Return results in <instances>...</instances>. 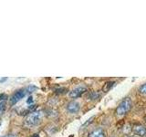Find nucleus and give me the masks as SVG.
Masks as SVG:
<instances>
[{"mask_svg":"<svg viewBox=\"0 0 146 137\" xmlns=\"http://www.w3.org/2000/svg\"><path fill=\"white\" fill-rule=\"evenodd\" d=\"M131 106H132V102L130 97H125L124 99H122V100L119 103V105L116 108L117 115L119 116L125 115L128 112L131 111Z\"/></svg>","mask_w":146,"mask_h":137,"instance_id":"f257e3e1","label":"nucleus"},{"mask_svg":"<svg viewBox=\"0 0 146 137\" xmlns=\"http://www.w3.org/2000/svg\"><path fill=\"white\" fill-rule=\"evenodd\" d=\"M41 115H42V114H41L40 112H34L27 116L26 122L27 124H29V125H36L40 122Z\"/></svg>","mask_w":146,"mask_h":137,"instance_id":"f03ea898","label":"nucleus"},{"mask_svg":"<svg viewBox=\"0 0 146 137\" xmlns=\"http://www.w3.org/2000/svg\"><path fill=\"white\" fill-rule=\"evenodd\" d=\"M86 91H87V88L85 86H79V87H77V88L73 89L72 90H70L68 95H70V97L72 99H77L80 97V96H82V94H84Z\"/></svg>","mask_w":146,"mask_h":137,"instance_id":"7ed1b4c3","label":"nucleus"},{"mask_svg":"<svg viewBox=\"0 0 146 137\" xmlns=\"http://www.w3.org/2000/svg\"><path fill=\"white\" fill-rule=\"evenodd\" d=\"M25 95H26V91L24 90H17L16 93H14L12 96H11V98L9 99L10 100V103L12 105H15L17 102H18L19 100L22 99V98H24L25 97Z\"/></svg>","mask_w":146,"mask_h":137,"instance_id":"20e7f679","label":"nucleus"},{"mask_svg":"<svg viewBox=\"0 0 146 137\" xmlns=\"http://www.w3.org/2000/svg\"><path fill=\"white\" fill-rule=\"evenodd\" d=\"M80 105L76 100H72V102H70L67 104V111L70 113H77L80 111Z\"/></svg>","mask_w":146,"mask_h":137,"instance_id":"39448f33","label":"nucleus"},{"mask_svg":"<svg viewBox=\"0 0 146 137\" xmlns=\"http://www.w3.org/2000/svg\"><path fill=\"white\" fill-rule=\"evenodd\" d=\"M132 132H133L136 135L144 136L146 134V128L143 124H135L132 127Z\"/></svg>","mask_w":146,"mask_h":137,"instance_id":"423d86ee","label":"nucleus"},{"mask_svg":"<svg viewBox=\"0 0 146 137\" xmlns=\"http://www.w3.org/2000/svg\"><path fill=\"white\" fill-rule=\"evenodd\" d=\"M90 137H105V134L102 129L98 128V129H95L90 132Z\"/></svg>","mask_w":146,"mask_h":137,"instance_id":"0eeeda50","label":"nucleus"},{"mask_svg":"<svg viewBox=\"0 0 146 137\" xmlns=\"http://www.w3.org/2000/svg\"><path fill=\"white\" fill-rule=\"evenodd\" d=\"M114 84H115V82H114V81H110V82H107V83H106V85L104 86L103 90H104L105 91H106V90H109L111 89V87H112V86L114 85Z\"/></svg>","mask_w":146,"mask_h":137,"instance_id":"6e6552de","label":"nucleus"},{"mask_svg":"<svg viewBox=\"0 0 146 137\" xmlns=\"http://www.w3.org/2000/svg\"><path fill=\"white\" fill-rule=\"evenodd\" d=\"M139 91H140L141 94L146 95V82L140 87V88H139Z\"/></svg>","mask_w":146,"mask_h":137,"instance_id":"1a4fd4ad","label":"nucleus"},{"mask_svg":"<svg viewBox=\"0 0 146 137\" xmlns=\"http://www.w3.org/2000/svg\"><path fill=\"white\" fill-rule=\"evenodd\" d=\"M6 110V104L5 102H0V114H2Z\"/></svg>","mask_w":146,"mask_h":137,"instance_id":"9d476101","label":"nucleus"},{"mask_svg":"<svg viewBox=\"0 0 146 137\" xmlns=\"http://www.w3.org/2000/svg\"><path fill=\"white\" fill-rule=\"evenodd\" d=\"M99 97V94L97 93V92H91L90 94V98L91 99V100H95V99H97Z\"/></svg>","mask_w":146,"mask_h":137,"instance_id":"9b49d317","label":"nucleus"},{"mask_svg":"<svg viewBox=\"0 0 146 137\" xmlns=\"http://www.w3.org/2000/svg\"><path fill=\"white\" fill-rule=\"evenodd\" d=\"M7 99H8V96L5 93L0 94V100H6Z\"/></svg>","mask_w":146,"mask_h":137,"instance_id":"f8f14e48","label":"nucleus"},{"mask_svg":"<svg viewBox=\"0 0 146 137\" xmlns=\"http://www.w3.org/2000/svg\"><path fill=\"white\" fill-rule=\"evenodd\" d=\"M34 90H36V86H29V87H27V90H29V92H32Z\"/></svg>","mask_w":146,"mask_h":137,"instance_id":"ddd939ff","label":"nucleus"},{"mask_svg":"<svg viewBox=\"0 0 146 137\" xmlns=\"http://www.w3.org/2000/svg\"><path fill=\"white\" fill-rule=\"evenodd\" d=\"M27 103H29V104L32 103V102H33V98H32V97H29V99H27Z\"/></svg>","mask_w":146,"mask_h":137,"instance_id":"4468645a","label":"nucleus"},{"mask_svg":"<svg viewBox=\"0 0 146 137\" xmlns=\"http://www.w3.org/2000/svg\"><path fill=\"white\" fill-rule=\"evenodd\" d=\"M2 137H17L15 134H7V135H4Z\"/></svg>","mask_w":146,"mask_h":137,"instance_id":"2eb2a0df","label":"nucleus"},{"mask_svg":"<svg viewBox=\"0 0 146 137\" xmlns=\"http://www.w3.org/2000/svg\"><path fill=\"white\" fill-rule=\"evenodd\" d=\"M7 80V77H5V78H3V79L0 80V82H4V81H6Z\"/></svg>","mask_w":146,"mask_h":137,"instance_id":"dca6fc26","label":"nucleus"},{"mask_svg":"<svg viewBox=\"0 0 146 137\" xmlns=\"http://www.w3.org/2000/svg\"><path fill=\"white\" fill-rule=\"evenodd\" d=\"M31 137H39V135H38V134H33V135H31Z\"/></svg>","mask_w":146,"mask_h":137,"instance_id":"f3484780","label":"nucleus"},{"mask_svg":"<svg viewBox=\"0 0 146 137\" xmlns=\"http://www.w3.org/2000/svg\"><path fill=\"white\" fill-rule=\"evenodd\" d=\"M0 125H1V123H0Z\"/></svg>","mask_w":146,"mask_h":137,"instance_id":"a211bd4d","label":"nucleus"}]
</instances>
